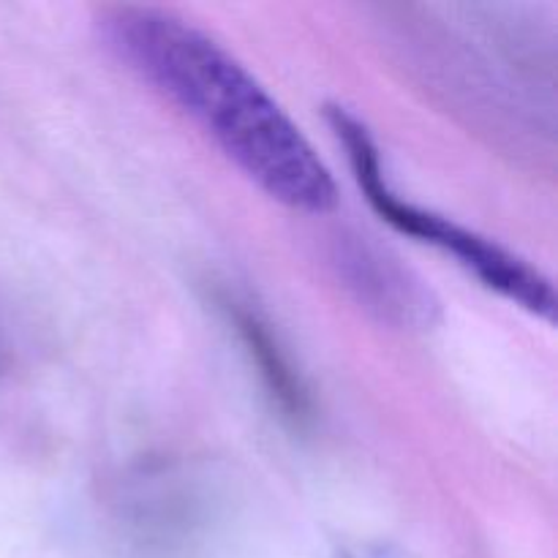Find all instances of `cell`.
Masks as SVG:
<instances>
[{"mask_svg":"<svg viewBox=\"0 0 558 558\" xmlns=\"http://www.w3.org/2000/svg\"><path fill=\"white\" fill-rule=\"evenodd\" d=\"M98 31L114 58L189 114L267 196L330 213L338 189L303 131L216 38L153 5H112Z\"/></svg>","mask_w":558,"mask_h":558,"instance_id":"obj_1","label":"cell"},{"mask_svg":"<svg viewBox=\"0 0 558 558\" xmlns=\"http://www.w3.org/2000/svg\"><path fill=\"white\" fill-rule=\"evenodd\" d=\"M327 120L332 125V134L347 150L354 180H357L365 199L381 221L390 223L396 232L417 238L420 243H428L439 248L441 254L452 256L480 283L515 303L518 308L529 311L545 322H554L556 294L543 272L534 270L526 259L507 251L505 245L494 243V240L483 238V234L472 232V229L461 227V223L450 221L439 213L401 199L387 183L379 147H376L374 136L365 129L363 120L354 118L343 107H327Z\"/></svg>","mask_w":558,"mask_h":558,"instance_id":"obj_2","label":"cell"},{"mask_svg":"<svg viewBox=\"0 0 558 558\" xmlns=\"http://www.w3.org/2000/svg\"><path fill=\"white\" fill-rule=\"evenodd\" d=\"M336 265L360 303L376 311L381 319L401 327L430 325V311L436 308L430 294L379 248L368 243H347Z\"/></svg>","mask_w":558,"mask_h":558,"instance_id":"obj_3","label":"cell"},{"mask_svg":"<svg viewBox=\"0 0 558 558\" xmlns=\"http://www.w3.org/2000/svg\"><path fill=\"white\" fill-rule=\"evenodd\" d=\"M234 322H238L240 332H243L245 338V347L251 349V354H254L256 363H259L262 376L267 379V385H270L272 396L278 398L283 412H287L289 417H303L305 409H308L305 390L300 387V379L294 376V371L289 368L287 357H283L281 349L276 347V341H272V336L267 332V327L259 325V319L245 314V311L234 314Z\"/></svg>","mask_w":558,"mask_h":558,"instance_id":"obj_4","label":"cell"}]
</instances>
